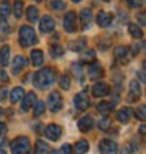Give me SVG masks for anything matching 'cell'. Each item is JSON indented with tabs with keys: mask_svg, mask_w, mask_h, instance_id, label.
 I'll return each mask as SVG.
<instances>
[{
	"mask_svg": "<svg viewBox=\"0 0 146 154\" xmlns=\"http://www.w3.org/2000/svg\"><path fill=\"white\" fill-rule=\"evenodd\" d=\"M102 68H101V65H97L96 61H93L91 65L88 66V77L90 79H97V77H101L102 75Z\"/></svg>",
	"mask_w": 146,
	"mask_h": 154,
	"instance_id": "cell-17",
	"label": "cell"
},
{
	"mask_svg": "<svg viewBox=\"0 0 146 154\" xmlns=\"http://www.w3.org/2000/svg\"><path fill=\"white\" fill-rule=\"evenodd\" d=\"M6 82H8V74L3 69H0V83H6Z\"/></svg>",
	"mask_w": 146,
	"mask_h": 154,
	"instance_id": "cell-40",
	"label": "cell"
},
{
	"mask_svg": "<svg viewBox=\"0 0 146 154\" xmlns=\"http://www.w3.org/2000/svg\"><path fill=\"white\" fill-rule=\"evenodd\" d=\"M74 2H75V3H77V2H80V0H74Z\"/></svg>",
	"mask_w": 146,
	"mask_h": 154,
	"instance_id": "cell-47",
	"label": "cell"
},
{
	"mask_svg": "<svg viewBox=\"0 0 146 154\" xmlns=\"http://www.w3.org/2000/svg\"><path fill=\"white\" fill-rule=\"evenodd\" d=\"M25 66H27V58L20 57V55L14 57V60H13V74H19Z\"/></svg>",
	"mask_w": 146,
	"mask_h": 154,
	"instance_id": "cell-15",
	"label": "cell"
},
{
	"mask_svg": "<svg viewBox=\"0 0 146 154\" xmlns=\"http://www.w3.org/2000/svg\"><path fill=\"white\" fill-rule=\"evenodd\" d=\"M6 94H8V93H6V90L5 88H0V102L6 99Z\"/></svg>",
	"mask_w": 146,
	"mask_h": 154,
	"instance_id": "cell-41",
	"label": "cell"
},
{
	"mask_svg": "<svg viewBox=\"0 0 146 154\" xmlns=\"http://www.w3.org/2000/svg\"><path fill=\"white\" fill-rule=\"evenodd\" d=\"M74 106H75V109L80 110V112L87 110L90 107V97H88V94L85 91L77 93V94H75V97H74Z\"/></svg>",
	"mask_w": 146,
	"mask_h": 154,
	"instance_id": "cell-5",
	"label": "cell"
},
{
	"mask_svg": "<svg viewBox=\"0 0 146 154\" xmlns=\"http://www.w3.org/2000/svg\"><path fill=\"white\" fill-rule=\"evenodd\" d=\"M121 154H132V149H130V145H127V146H124L123 148V152Z\"/></svg>",
	"mask_w": 146,
	"mask_h": 154,
	"instance_id": "cell-43",
	"label": "cell"
},
{
	"mask_svg": "<svg viewBox=\"0 0 146 154\" xmlns=\"http://www.w3.org/2000/svg\"><path fill=\"white\" fill-rule=\"evenodd\" d=\"M60 87L63 88V90H69V88H71V80H69L68 75H63L60 79Z\"/></svg>",
	"mask_w": 146,
	"mask_h": 154,
	"instance_id": "cell-35",
	"label": "cell"
},
{
	"mask_svg": "<svg viewBox=\"0 0 146 154\" xmlns=\"http://www.w3.org/2000/svg\"><path fill=\"white\" fill-rule=\"evenodd\" d=\"M24 90L20 88V87H16V88H13L11 90V94H10V99L11 102H20L22 101V97H24Z\"/></svg>",
	"mask_w": 146,
	"mask_h": 154,
	"instance_id": "cell-23",
	"label": "cell"
},
{
	"mask_svg": "<svg viewBox=\"0 0 146 154\" xmlns=\"http://www.w3.org/2000/svg\"><path fill=\"white\" fill-rule=\"evenodd\" d=\"M105 2H108V0H105Z\"/></svg>",
	"mask_w": 146,
	"mask_h": 154,
	"instance_id": "cell-49",
	"label": "cell"
},
{
	"mask_svg": "<svg viewBox=\"0 0 146 154\" xmlns=\"http://www.w3.org/2000/svg\"><path fill=\"white\" fill-rule=\"evenodd\" d=\"M22 112H27V110H30L32 107H33V104L36 102L38 99H36V94H35L33 91H30V93H27V94H24V97H22Z\"/></svg>",
	"mask_w": 146,
	"mask_h": 154,
	"instance_id": "cell-11",
	"label": "cell"
},
{
	"mask_svg": "<svg viewBox=\"0 0 146 154\" xmlns=\"http://www.w3.org/2000/svg\"><path fill=\"white\" fill-rule=\"evenodd\" d=\"M50 52L53 57H60V55H63V47L58 46V44H55V46H50Z\"/></svg>",
	"mask_w": 146,
	"mask_h": 154,
	"instance_id": "cell-37",
	"label": "cell"
},
{
	"mask_svg": "<svg viewBox=\"0 0 146 154\" xmlns=\"http://www.w3.org/2000/svg\"><path fill=\"white\" fill-rule=\"evenodd\" d=\"M80 20H82V27L83 29H88L90 24H91V20H93V13L90 8H85V10H82L80 13Z\"/></svg>",
	"mask_w": 146,
	"mask_h": 154,
	"instance_id": "cell-16",
	"label": "cell"
},
{
	"mask_svg": "<svg viewBox=\"0 0 146 154\" xmlns=\"http://www.w3.org/2000/svg\"><path fill=\"white\" fill-rule=\"evenodd\" d=\"M130 115H132V110L129 107H124V109L116 112V120L120 121V123H129Z\"/></svg>",
	"mask_w": 146,
	"mask_h": 154,
	"instance_id": "cell-19",
	"label": "cell"
},
{
	"mask_svg": "<svg viewBox=\"0 0 146 154\" xmlns=\"http://www.w3.org/2000/svg\"><path fill=\"white\" fill-rule=\"evenodd\" d=\"M35 154H50V146L43 140L36 142V148H35Z\"/></svg>",
	"mask_w": 146,
	"mask_h": 154,
	"instance_id": "cell-24",
	"label": "cell"
},
{
	"mask_svg": "<svg viewBox=\"0 0 146 154\" xmlns=\"http://www.w3.org/2000/svg\"><path fill=\"white\" fill-rule=\"evenodd\" d=\"M25 13H27V19H29L30 22H36L38 20V8L36 6H29Z\"/></svg>",
	"mask_w": 146,
	"mask_h": 154,
	"instance_id": "cell-29",
	"label": "cell"
},
{
	"mask_svg": "<svg viewBox=\"0 0 146 154\" xmlns=\"http://www.w3.org/2000/svg\"><path fill=\"white\" fill-rule=\"evenodd\" d=\"M10 13H11V5L8 2H3L2 5H0V17L6 19L10 16Z\"/></svg>",
	"mask_w": 146,
	"mask_h": 154,
	"instance_id": "cell-30",
	"label": "cell"
},
{
	"mask_svg": "<svg viewBox=\"0 0 146 154\" xmlns=\"http://www.w3.org/2000/svg\"><path fill=\"white\" fill-rule=\"evenodd\" d=\"M13 13H14V17H22L24 14V5H22V0H16L13 3Z\"/></svg>",
	"mask_w": 146,
	"mask_h": 154,
	"instance_id": "cell-28",
	"label": "cell"
},
{
	"mask_svg": "<svg viewBox=\"0 0 146 154\" xmlns=\"http://www.w3.org/2000/svg\"><path fill=\"white\" fill-rule=\"evenodd\" d=\"M127 3L130 8H138V6L143 5V0H127Z\"/></svg>",
	"mask_w": 146,
	"mask_h": 154,
	"instance_id": "cell-39",
	"label": "cell"
},
{
	"mask_svg": "<svg viewBox=\"0 0 146 154\" xmlns=\"http://www.w3.org/2000/svg\"><path fill=\"white\" fill-rule=\"evenodd\" d=\"M60 154H72V146L65 143L63 146H61V149H60Z\"/></svg>",
	"mask_w": 146,
	"mask_h": 154,
	"instance_id": "cell-38",
	"label": "cell"
},
{
	"mask_svg": "<svg viewBox=\"0 0 146 154\" xmlns=\"http://www.w3.org/2000/svg\"><path fill=\"white\" fill-rule=\"evenodd\" d=\"M99 151H101V154H116L118 152V145L113 140L105 138L99 143Z\"/></svg>",
	"mask_w": 146,
	"mask_h": 154,
	"instance_id": "cell-6",
	"label": "cell"
},
{
	"mask_svg": "<svg viewBox=\"0 0 146 154\" xmlns=\"http://www.w3.org/2000/svg\"><path fill=\"white\" fill-rule=\"evenodd\" d=\"M13 154H29L30 152V140L27 137H17L11 143Z\"/></svg>",
	"mask_w": 146,
	"mask_h": 154,
	"instance_id": "cell-3",
	"label": "cell"
},
{
	"mask_svg": "<svg viewBox=\"0 0 146 154\" xmlns=\"http://www.w3.org/2000/svg\"><path fill=\"white\" fill-rule=\"evenodd\" d=\"M30 57H32V65L33 66H41L44 63V55H43V52H41L39 49H33Z\"/></svg>",
	"mask_w": 146,
	"mask_h": 154,
	"instance_id": "cell-18",
	"label": "cell"
},
{
	"mask_svg": "<svg viewBox=\"0 0 146 154\" xmlns=\"http://www.w3.org/2000/svg\"><path fill=\"white\" fill-rule=\"evenodd\" d=\"M36 2H39V0H36Z\"/></svg>",
	"mask_w": 146,
	"mask_h": 154,
	"instance_id": "cell-48",
	"label": "cell"
},
{
	"mask_svg": "<svg viewBox=\"0 0 146 154\" xmlns=\"http://www.w3.org/2000/svg\"><path fill=\"white\" fill-rule=\"evenodd\" d=\"M129 88H130V94H129L130 101L138 99V97H140V85H138V82H137V80H132L130 85H129Z\"/></svg>",
	"mask_w": 146,
	"mask_h": 154,
	"instance_id": "cell-21",
	"label": "cell"
},
{
	"mask_svg": "<svg viewBox=\"0 0 146 154\" xmlns=\"http://www.w3.org/2000/svg\"><path fill=\"white\" fill-rule=\"evenodd\" d=\"M44 134L49 140H52V142H55V140H58L60 135H61V128L58 124H49L46 126V129H44Z\"/></svg>",
	"mask_w": 146,
	"mask_h": 154,
	"instance_id": "cell-9",
	"label": "cell"
},
{
	"mask_svg": "<svg viewBox=\"0 0 146 154\" xmlns=\"http://www.w3.org/2000/svg\"><path fill=\"white\" fill-rule=\"evenodd\" d=\"M10 63V46H3L0 49V66L5 68Z\"/></svg>",
	"mask_w": 146,
	"mask_h": 154,
	"instance_id": "cell-20",
	"label": "cell"
},
{
	"mask_svg": "<svg viewBox=\"0 0 146 154\" xmlns=\"http://www.w3.org/2000/svg\"><path fill=\"white\" fill-rule=\"evenodd\" d=\"M33 107H35V116H41L44 113V110H46V106H44V102H41V101H36L33 104Z\"/></svg>",
	"mask_w": 146,
	"mask_h": 154,
	"instance_id": "cell-32",
	"label": "cell"
},
{
	"mask_svg": "<svg viewBox=\"0 0 146 154\" xmlns=\"http://www.w3.org/2000/svg\"><path fill=\"white\" fill-rule=\"evenodd\" d=\"M53 27H55V22H53V19L50 16H44L43 19H41V22H39V29L43 33H50L53 30Z\"/></svg>",
	"mask_w": 146,
	"mask_h": 154,
	"instance_id": "cell-12",
	"label": "cell"
},
{
	"mask_svg": "<svg viewBox=\"0 0 146 154\" xmlns=\"http://www.w3.org/2000/svg\"><path fill=\"white\" fill-rule=\"evenodd\" d=\"M144 128H146L144 124H143V126H140V134H141V135H144Z\"/></svg>",
	"mask_w": 146,
	"mask_h": 154,
	"instance_id": "cell-44",
	"label": "cell"
},
{
	"mask_svg": "<svg viewBox=\"0 0 146 154\" xmlns=\"http://www.w3.org/2000/svg\"><path fill=\"white\" fill-rule=\"evenodd\" d=\"M127 54H129V47H126V46H118L115 49V52H113L115 60L116 61H121V63H124V61L127 60Z\"/></svg>",
	"mask_w": 146,
	"mask_h": 154,
	"instance_id": "cell-14",
	"label": "cell"
},
{
	"mask_svg": "<svg viewBox=\"0 0 146 154\" xmlns=\"http://www.w3.org/2000/svg\"><path fill=\"white\" fill-rule=\"evenodd\" d=\"M85 47H87V41L83 38H80L79 41H72V43H69V49H72V51H75V52L85 51Z\"/></svg>",
	"mask_w": 146,
	"mask_h": 154,
	"instance_id": "cell-25",
	"label": "cell"
},
{
	"mask_svg": "<svg viewBox=\"0 0 146 154\" xmlns=\"http://www.w3.org/2000/svg\"><path fill=\"white\" fill-rule=\"evenodd\" d=\"M79 129L82 131V132H88V131H91L93 129V126H94V121H93V118L91 116H83V118H80L79 120Z\"/></svg>",
	"mask_w": 146,
	"mask_h": 154,
	"instance_id": "cell-13",
	"label": "cell"
},
{
	"mask_svg": "<svg viewBox=\"0 0 146 154\" xmlns=\"http://www.w3.org/2000/svg\"><path fill=\"white\" fill-rule=\"evenodd\" d=\"M2 113H3V110H2V109H0V116H2Z\"/></svg>",
	"mask_w": 146,
	"mask_h": 154,
	"instance_id": "cell-46",
	"label": "cell"
},
{
	"mask_svg": "<svg viewBox=\"0 0 146 154\" xmlns=\"http://www.w3.org/2000/svg\"><path fill=\"white\" fill-rule=\"evenodd\" d=\"M0 154H6V152H5V151H3L2 148H0Z\"/></svg>",
	"mask_w": 146,
	"mask_h": 154,
	"instance_id": "cell-45",
	"label": "cell"
},
{
	"mask_svg": "<svg viewBox=\"0 0 146 154\" xmlns=\"http://www.w3.org/2000/svg\"><path fill=\"white\" fill-rule=\"evenodd\" d=\"M135 116L140 118L141 121H144V118H146V106H144V104H141V106L137 109V115Z\"/></svg>",
	"mask_w": 146,
	"mask_h": 154,
	"instance_id": "cell-36",
	"label": "cell"
},
{
	"mask_svg": "<svg viewBox=\"0 0 146 154\" xmlns=\"http://www.w3.org/2000/svg\"><path fill=\"white\" fill-rule=\"evenodd\" d=\"M88 149H90V145H88L87 140H79V142L75 143V146H74V152L75 154H87Z\"/></svg>",
	"mask_w": 146,
	"mask_h": 154,
	"instance_id": "cell-22",
	"label": "cell"
},
{
	"mask_svg": "<svg viewBox=\"0 0 146 154\" xmlns=\"http://www.w3.org/2000/svg\"><path fill=\"white\" fill-rule=\"evenodd\" d=\"M116 106V102H99L97 104V110L101 112V113H108V112H112Z\"/></svg>",
	"mask_w": 146,
	"mask_h": 154,
	"instance_id": "cell-26",
	"label": "cell"
},
{
	"mask_svg": "<svg viewBox=\"0 0 146 154\" xmlns=\"http://www.w3.org/2000/svg\"><path fill=\"white\" fill-rule=\"evenodd\" d=\"M55 71L50 68H43L41 71H38L35 74V80H33V85L39 88V90H47L49 87H52L55 83Z\"/></svg>",
	"mask_w": 146,
	"mask_h": 154,
	"instance_id": "cell-1",
	"label": "cell"
},
{
	"mask_svg": "<svg viewBox=\"0 0 146 154\" xmlns=\"http://www.w3.org/2000/svg\"><path fill=\"white\" fill-rule=\"evenodd\" d=\"M112 14L107 11H101L99 14H97V25L102 27V29H107V27H110V24H112Z\"/></svg>",
	"mask_w": 146,
	"mask_h": 154,
	"instance_id": "cell-10",
	"label": "cell"
},
{
	"mask_svg": "<svg viewBox=\"0 0 146 154\" xmlns=\"http://www.w3.org/2000/svg\"><path fill=\"white\" fill-rule=\"evenodd\" d=\"M91 93H93L94 97H104L110 93V87L105 82H96L91 88Z\"/></svg>",
	"mask_w": 146,
	"mask_h": 154,
	"instance_id": "cell-8",
	"label": "cell"
},
{
	"mask_svg": "<svg viewBox=\"0 0 146 154\" xmlns=\"http://www.w3.org/2000/svg\"><path fill=\"white\" fill-rule=\"evenodd\" d=\"M63 25H65V30H66L68 33L75 32V29H77V16H75L74 11H69L68 14L65 16Z\"/></svg>",
	"mask_w": 146,
	"mask_h": 154,
	"instance_id": "cell-7",
	"label": "cell"
},
{
	"mask_svg": "<svg viewBox=\"0 0 146 154\" xmlns=\"http://www.w3.org/2000/svg\"><path fill=\"white\" fill-rule=\"evenodd\" d=\"M129 33H130V36H132V38H135V39L143 38V32H141V29H140L138 25H135V24H129Z\"/></svg>",
	"mask_w": 146,
	"mask_h": 154,
	"instance_id": "cell-27",
	"label": "cell"
},
{
	"mask_svg": "<svg viewBox=\"0 0 146 154\" xmlns=\"http://www.w3.org/2000/svg\"><path fill=\"white\" fill-rule=\"evenodd\" d=\"M83 52H85V54L82 55L80 61H94V58H96L94 51H83Z\"/></svg>",
	"mask_w": 146,
	"mask_h": 154,
	"instance_id": "cell-34",
	"label": "cell"
},
{
	"mask_svg": "<svg viewBox=\"0 0 146 154\" xmlns=\"http://www.w3.org/2000/svg\"><path fill=\"white\" fill-rule=\"evenodd\" d=\"M5 132H6V124L5 123H0V137L5 135Z\"/></svg>",
	"mask_w": 146,
	"mask_h": 154,
	"instance_id": "cell-42",
	"label": "cell"
},
{
	"mask_svg": "<svg viewBox=\"0 0 146 154\" xmlns=\"http://www.w3.org/2000/svg\"><path fill=\"white\" fill-rule=\"evenodd\" d=\"M110 126H112V121H110V118L108 116H104L99 120V129L101 131H107Z\"/></svg>",
	"mask_w": 146,
	"mask_h": 154,
	"instance_id": "cell-33",
	"label": "cell"
},
{
	"mask_svg": "<svg viewBox=\"0 0 146 154\" xmlns=\"http://www.w3.org/2000/svg\"><path fill=\"white\" fill-rule=\"evenodd\" d=\"M19 41H20V46L30 47V46H33L38 41L36 39V33H35V30L32 29V27L22 25L20 30H19Z\"/></svg>",
	"mask_w": 146,
	"mask_h": 154,
	"instance_id": "cell-2",
	"label": "cell"
},
{
	"mask_svg": "<svg viewBox=\"0 0 146 154\" xmlns=\"http://www.w3.org/2000/svg\"><path fill=\"white\" fill-rule=\"evenodd\" d=\"M50 8L53 11H63L66 8V3L63 2V0H52V2H50Z\"/></svg>",
	"mask_w": 146,
	"mask_h": 154,
	"instance_id": "cell-31",
	"label": "cell"
},
{
	"mask_svg": "<svg viewBox=\"0 0 146 154\" xmlns=\"http://www.w3.org/2000/svg\"><path fill=\"white\" fill-rule=\"evenodd\" d=\"M47 104L50 112H58L61 107H63V99H61V94L58 91H52L47 97Z\"/></svg>",
	"mask_w": 146,
	"mask_h": 154,
	"instance_id": "cell-4",
	"label": "cell"
}]
</instances>
